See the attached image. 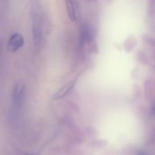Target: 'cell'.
<instances>
[{
    "mask_svg": "<svg viewBox=\"0 0 155 155\" xmlns=\"http://www.w3.org/2000/svg\"><path fill=\"white\" fill-rule=\"evenodd\" d=\"M32 32L34 45H39L42 37V24L40 15L34 12L32 16Z\"/></svg>",
    "mask_w": 155,
    "mask_h": 155,
    "instance_id": "obj_1",
    "label": "cell"
},
{
    "mask_svg": "<svg viewBox=\"0 0 155 155\" xmlns=\"http://www.w3.org/2000/svg\"><path fill=\"white\" fill-rule=\"evenodd\" d=\"M80 44L84 45L87 43H90L94 39V33L92 27L87 24H83L80 27Z\"/></svg>",
    "mask_w": 155,
    "mask_h": 155,
    "instance_id": "obj_2",
    "label": "cell"
},
{
    "mask_svg": "<svg viewBox=\"0 0 155 155\" xmlns=\"http://www.w3.org/2000/svg\"><path fill=\"white\" fill-rule=\"evenodd\" d=\"M24 39L20 33H15L10 37L8 43V51L9 52H15L24 45Z\"/></svg>",
    "mask_w": 155,
    "mask_h": 155,
    "instance_id": "obj_3",
    "label": "cell"
},
{
    "mask_svg": "<svg viewBox=\"0 0 155 155\" xmlns=\"http://www.w3.org/2000/svg\"><path fill=\"white\" fill-rule=\"evenodd\" d=\"M68 17L71 21H76L79 17V5L77 0H65Z\"/></svg>",
    "mask_w": 155,
    "mask_h": 155,
    "instance_id": "obj_4",
    "label": "cell"
},
{
    "mask_svg": "<svg viewBox=\"0 0 155 155\" xmlns=\"http://www.w3.org/2000/svg\"><path fill=\"white\" fill-rule=\"evenodd\" d=\"M25 86L23 82H18L15 86L13 92V103L15 106H19L21 104L24 95Z\"/></svg>",
    "mask_w": 155,
    "mask_h": 155,
    "instance_id": "obj_5",
    "label": "cell"
},
{
    "mask_svg": "<svg viewBox=\"0 0 155 155\" xmlns=\"http://www.w3.org/2000/svg\"><path fill=\"white\" fill-rule=\"evenodd\" d=\"M76 82H77V80L74 79V80H71L70 82H68V83L64 85V86H62L59 90L57 91L55 94L53 95V99L54 100H59L63 98L64 97L66 96L73 89V88L74 87L76 84Z\"/></svg>",
    "mask_w": 155,
    "mask_h": 155,
    "instance_id": "obj_6",
    "label": "cell"
},
{
    "mask_svg": "<svg viewBox=\"0 0 155 155\" xmlns=\"http://www.w3.org/2000/svg\"><path fill=\"white\" fill-rule=\"evenodd\" d=\"M133 41H132L131 37L129 38L127 40L125 41V43H124V48H125L126 51L127 52H130V50L133 49V47H134V45H133Z\"/></svg>",
    "mask_w": 155,
    "mask_h": 155,
    "instance_id": "obj_7",
    "label": "cell"
},
{
    "mask_svg": "<svg viewBox=\"0 0 155 155\" xmlns=\"http://www.w3.org/2000/svg\"><path fill=\"white\" fill-rule=\"evenodd\" d=\"M1 53H2V42H1V40H0V56H1Z\"/></svg>",
    "mask_w": 155,
    "mask_h": 155,
    "instance_id": "obj_8",
    "label": "cell"
},
{
    "mask_svg": "<svg viewBox=\"0 0 155 155\" xmlns=\"http://www.w3.org/2000/svg\"><path fill=\"white\" fill-rule=\"evenodd\" d=\"M107 1H111V0H107Z\"/></svg>",
    "mask_w": 155,
    "mask_h": 155,
    "instance_id": "obj_9",
    "label": "cell"
},
{
    "mask_svg": "<svg viewBox=\"0 0 155 155\" xmlns=\"http://www.w3.org/2000/svg\"><path fill=\"white\" fill-rule=\"evenodd\" d=\"M90 1H93V0H90Z\"/></svg>",
    "mask_w": 155,
    "mask_h": 155,
    "instance_id": "obj_10",
    "label": "cell"
}]
</instances>
